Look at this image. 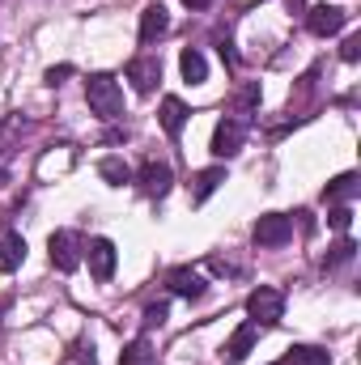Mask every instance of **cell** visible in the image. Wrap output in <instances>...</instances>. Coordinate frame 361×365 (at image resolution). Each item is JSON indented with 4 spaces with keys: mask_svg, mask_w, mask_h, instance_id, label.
I'll return each mask as SVG.
<instances>
[{
    "mask_svg": "<svg viewBox=\"0 0 361 365\" xmlns=\"http://www.w3.org/2000/svg\"><path fill=\"white\" fill-rule=\"evenodd\" d=\"M158 115H162V132H166L171 140H179L183 123H187V106H183V98H175V93L162 98V110H158Z\"/></svg>",
    "mask_w": 361,
    "mask_h": 365,
    "instance_id": "cell-14",
    "label": "cell"
},
{
    "mask_svg": "<svg viewBox=\"0 0 361 365\" xmlns=\"http://www.w3.org/2000/svg\"><path fill=\"white\" fill-rule=\"evenodd\" d=\"M132 179L141 182V191H145L149 200H162V195L171 191V182H175V175H171V166H166V162L149 158V162H145V166H141V170H136Z\"/></svg>",
    "mask_w": 361,
    "mask_h": 365,
    "instance_id": "cell-8",
    "label": "cell"
},
{
    "mask_svg": "<svg viewBox=\"0 0 361 365\" xmlns=\"http://www.w3.org/2000/svg\"><path fill=\"white\" fill-rule=\"evenodd\" d=\"M86 264H90L93 280H111V276H115V264H119L115 242H111V238H90V247H86Z\"/></svg>",
    "mask_w": 361,
    "mask_h": 365,
    "instance_id": "cell-7",
    "label": "cell"
},
{
    "mask_svg": "<svg viewBox=\"0 0 361 365\" xmlns=\"http://www.w3.org/2000/svg\"><path fill=\"white\" fill-rule=\"evenodd\" d=\"M285 9L289 13H306V0H285Z\"/></svg>",
    "mask_w": 361,
    "mask_h": 365,
    "instance_id": "cell-28",
    "label": "cell"
},
{
    "mask_svg": "<svg viewBox=\"0 0 361 365\" xmlns=\"http://www.w3.org/2000/svg\"><path fill=\"white\" fill-rule=\"evenodd\" d=\"M349 26V13L340 9V4H315L310 13H306V30L315 34V38H332V34H340Z\"/></svg>",
    "mask_w": 361,
    "mask_h": 365,
    "instance_id": "cell-5",
    "label": "cell"
},
{
    "mask_svg": "<svg viewBox=\"0 0 361 365\" xmlns=\"http://www.w3.org/2000/svg\"><path fill=\"white\" fill-rule=\"evenodd\" d=\"M247 314H251L255 327H276L280 314H285V293L272 289V284H260V289L247 297Z\"/></svg>",
    "mask_w": 361,
    "mask_h": 365,
    "instance_id": "cell-2",
    "label": "cell"
},
{
    "mask_svg": "<svg viewBox=\"0 0 361 365\" xmlns=\"http://www.w3.org/2000/svg\"><path fill=\"white\" fill-rule=\"evenodd\" d=\"M166 284H171L179 297H187V302H200V297H204V289H208V284H204V276L195 272V268H175V272L166 276Z\"/></svg>",
    "mask_w": 361,
    "mask_h": 365,
    "instance_id": "cell-12",
    "label": "cell"
},
{
    "mask_svg": "<svg viewBox=\"0 0 361 365\" xmlns=\"http://www.w3.org/2000/svg\"><path fill=\"white\" fill-rule=\"evenodd\" d=\"M221 60H225V64H230V68H234V64H238V56H234V47H230V43H221Z\"/></svg>",
    "mask_w": 361,
    "mask_h": 365,
    "instance_id": "cell-27",
    "label": "cell"
},
{
    "mask_svg": "<svg viewBox=\"0 0 361 365\" xmlns=\"http://www.w3.org/2000/svg\"><path fill=\"white\" fill-rule=\"evenodd\" d=\"M243 136H247V123L234 119V115H225V119L213 128V145H208V149H213L217 158H234V153L243 149Z\"/></svg>",
    "mask_w": 361,
    "mask_h": 365,
    "instance_id": "cell-6",
    "label": "cell"
},
{
    "mask_svg": "<svg viewBox=\"0 0 361 365\" xmlns=\"http://www.w3.org/2000/svg\"><path fill=\"white\" fill-rule=\"evenodd\" d=\"M86 102H90V110L98 119H119L123 115V90H119V81L111 77V73H93L86 77Z\"/></svg>",
    "mask_w": 361,
    "mask_h": 365,
    "instance_id": "cell-1",
    "label": "cell"
},
{
    "mask_svg": "<svg viewBox=\"0 0 361 365\" xmlns=\"http://www.w3.org/2000/svg\"><path fill=\"white\" fill-rule=\"evenodd\" d=\"M280 361L285 365H332V357H327L323 349H315V344H293Z\"/></svg>",
    "mask_w": 361,
    "mask_h": 365,
    "instance_id": "cell-18",
    "label": "cell"
},
{
    "mask_svg": "<svg viewBox=\"0 0 361 365\" xmlns=\"http://www.w3.org/2000/svg\"><path fill=\"white\" fill-rule=\"evenodd\" d=\"M357 191H361V179L349 170V175H336V179L323 187V200H327V204H349Z\"/></svg>",
    "mask_w": 361,
    "mask_h": 365,
    "instance_id": "cell-16",
    "label": "cell"
},
{
    "mask_svg": "<svg viewBox=\"0 0 361 365\" xmlns=\"http://www.w3.org/2000/svg\"><path fill=\"white\" fill-rule=\"evenodd\" d=\"M183 4H187V9H191V13H200V9H208V4H213V0H183Z\"/></svg>",
    "mask_w": 361,
    "mask_h": 365,
    "instance_id": "cell-29",
    "label": "cell"
},
{
    "mask_svg": "<svg viewBox=\"0 0 361 365\" xmlns=\"http://www.w3.org/2000/svg\"><path fill=\"white\" fill-rule=\"evenodd\" d=\"M260 98H264L260 86H247V90H238V106H243V110H247V106H260Z\"/></svg>",
    "mask_w": 361,
    "mask_h": 365,
    "instance_id": "cell-25",
    "label": "cell"
},
{
    "mask_svg": "<svg viewBox=\"0 0 361 365\" xmlns=\"http://www.w3.org/2000/svg\"><path fill=\"white\" fill-rule=\"evenodd\" d=\"M179 73H183L187 86H204V81H208V64H204V56H200L195 47H187L179 56Z\"/></svg>",
    "mask_w": 361,
    "mask_h": 365,
    "instance_id": "cell-17",
    "label": "cell"
},
{
    "mask_svg": "<svg viewBox=\"0 0 361 365\" xmlns=\"http://www.w3.org/2000/svg\"><path fill=\"white\" fill-rule=\"evenodd\" d=\"M119 365H153V349H149V340H145V336H136L132 344H123Z\"/></svg>",
    "mask_w": 361,
    "mask_h": 365,
    "instance_id": "cell-20",
    "label": "cell"
},
{
    "mask_svg": "<svg viewBox=\"0 0 361 365\" xmlns=\"http://www.w3.org/2000/svg\"><path fill=\"white\" fill-rule=\"evenodd\" d=\"M128 81H132L136 93H153L158 81H162V60H158V56H136V60L128 64Z\"/></svg>",
    "mask_w": 361,
    "mask_h": 365,
    "instance_id": "cell-9",
    "label": "cell"
},
{
    "mask_svg": "<svg viewBox=\"0 0 361 365\" xmlns=\"http://www.w3.org/2000/svg\"><path fill=\"white\" fill-rule=\"evenodd\" d=\"M340 60H345V64H357V60H361V34H349V38H345Z\"/></svg>",
    "mask_w": 361,
    "mask_h": 365,
    "instance_id": "cell-24",
    "label": "cell"
},
{
    "mask_svg": "<svg viewBox=\"0 0 361 365\" xmlns=\"http://www.w3.org/2000/svg\"><path fill=\"white\" fill-rule=\"evenodd\" d=\"M255 340H260V327L255 323H243L225 344H221V361L225 365H238V361H247V353L255 349Z\"/></svg>",
    "mask_w": 361,
    "mask_h": 365,
    "instance_id": "cell-10",
    "label": "cell"
},
{
    "mask_svg": "<svg viewBox=\"0 0 361 365\" xmlns=\"http://www.w3.org/2000/svg\"><path fill=\"white\" fill-rule=\"evenodd\" d=\"M353 255H357V242H353V238H340V242H336V247H332V251L323 255V272H332V268L349 264Z\"/></svg>",
    "mask_w": 361,
    "mask_h": 365,
    "instance_id": "cell-21",
    "label": "cell"
},
{
    "mask_svg": "<svg viewBox=\"0 0 361 365\" xmlns=\"http://www.w3.org/2000/svg\"><path fill=\"white\" fill-rule=\"evenodd\" d=\"M251 238H255V247H264V251H272V247H285V242L293 238V221H289L285 212H264V217L255 221Z\"/></svg>",
    "mask_w": 361,
    "mask_h": 365,
    "instance_id": "cell-4",
    "label": "cell"
},
{
    "mask_svg": "<svg viewBox=\"0 0 361 365\" xmlns=\"http://www.w3.org/2000/svg\"><path fill=\"white\" fill-rule=\"evenodd\" d=\"M26 264V238L21 234H4L0 238V272L9 276V272H17Z\"/></svg>",
    "mask_w": 361,
    "mask_h": 365,
    "instance_id": "cell-13",
    "label": "cell"
},
{
    "mask_svg": "<svg viewBox=\"0 0 361 365\" xmlns=\"http://www.w3.org/2000/svg\"><path fill=\"white\" fill-rule=\"evenodd\" d=\"M166 314H171V306H166V302H153V306H145V319H141V323H145V331L162 327V323H166Z\"/></svg>",
    "mask_w": 361,
    "mask_h": 365,
    "instance_id": "cell-23",
    "label": "cell"
},
{
    "mask_svg": "<svg viewBox=\"0 0 361 365\" xmlns=\"http://www.w3.org/2000/svg\"><path fill=\"white\" fill-rule=\"evenodd\" d=\"M221 182H225V166H208V170H200V175L191 179V204H204Z\"/></svg>",
    "mask_w": 361,
    "mask_h": 365,
    "instance_id": "cell-15",
    "label": "cell"
},
{
    "mask_svg": "<svg viewBox=\"0 0 361 365\" xmlns=\"http://www.w3.org/2000/svg\"><path fill=\"white\" fill-rule=\"evenodd\" d=\"M327 225H332L336 234H349V225H353V208H349V204H336V208L327 212Z\"/></svg>",
    "mask_w": 361,
    "mask_h": 365,
    "instance_id": "cell-22",
    "label": "cell"
},
{
    "mask_svg": "<svg viewBox=\"0 0 361 365\" xmlns=\"http://www.w3.org/2000/svg\"><path fill=\"white\" fill-rule=\"evenodd\" d=\"M47 251H51V268L56 272H77L81 268V238L73 230H56L47 238Z\"/></svg>",
    "mask_w": 361,
    "mask_h": 365,
    "instance_id": "cell-3",
    "label": "cell"
},
{
    "mask_svg": "<svg viewBox=\"0 0 361 365\" xmlns=\"http://www.w3.org/2000/svg\"><path fill=\"white\" fill-rule=\"evenodd\" d=\"M166 30H171V13H166L162 4H145V13H141V30H136V34H141V43H145V47H153Z\"/></svg>",
    "mask_w": 361,
    "mask_h": 365,
    "instance_id": "cell-11",
    "label": "cell"
},
{
    "mask_svg": "<svg viewBox=\"0 0 361 365\" xmlns=\"http://www.w3.org/2000/svg\"><path fill=\"white\" fill-rule=\"evenodd\" d=\"M98 175L111 182V187L132 182V170H128V162H123V158H102V162H98Z\"/></svg>",
    "mask_w": 361,
    "mask_h": 365,
    "instance_id": "cell-19",
    "label": "cell"
},
{
    "mask_svg": "<svg viewBox=\"0 0 361 365\" xmlns=\"http://www.w3.org/2000/svg\"><path fill=\"white\" fill-rule=\"evenodd\" d=\"M272 365H285V361H272Z\"/></svg>",
    "mask_w": 361,
    "mask_h": 365,
    "instance_id": "cell-30",
    "label": "cell"
},
{
    "mask_svg": "<svg viewBox=\"0 0 361 365\" xmlns=\"http://www.w3.org/2000/svg\"><path fill=\"white\" fill-rule=\"evenodd\" d=\"M64 77H73V64H60V68H47V73H43V81H47V86H60Z\"/></svg>",
    "mask_w": 361,
    "mask_h": 365,
    "instance_id": "cell-26",
    "label": "cell"
}]
</instances>
